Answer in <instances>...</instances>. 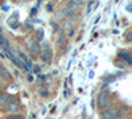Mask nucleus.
<instances>
[{
  "label": "nucleus",
  "instance_id": "f257e3e1",
  "mask_svg": "<svg viewBox=\"0 0 132 119\" xmlns=\"http://www.w3.org/2000/svg\"><path fill=\"white\" fill-rule=\"evenodd\" d=\"M119 115L118 109H107L106 111L102 113V119H115Z\"/></svg>",
  "mask_w": 132,
  "mask_h": 119
},
{
  "label": "nucleus",
  "instance_id": "f03ea898",
  "mask_svg": "<svg viewBox=\"0 0 132 119\" xmlns=\"http://www.w3.org/2000/svg\"><path fill=\"white\" fill-rule=\"evenodd\" d=\"M108 101V91H104L99 95V99H98V106L99 107H104L106 106V102Z\"/></svg>",
  "mask_w": 132,
  "mask_h": 119
},
{
  "label": "nucleus",
  "instance_id": "7ed1b4c3",
  "mask_svg": "<svg viewBox=\"0 0 132 119\" xmlns=\"http://www.w3.org/2000/svg\"><path fill=\"white\" fill-rule=\"evenodd\" d=\"M0 77H3V78H7V80H9V74H8V72L3 68V66H0Z\"/></svg>",
  "mask_w": 132,
  "mask_h": 119
},
{
  "label": "nucleus",
  "instance_id": "20e7f679",
  "mask_svg": "<svg viewBox=\"0 0 132 119\" xmlns=\"http://www.w3.org/2000/svg\"><path fill=\"white\" fill-rule=\"evenodd\" d=\"M7 110H8V111H16V110H17V105H15V103L9 105V106L7 107Z\"/></svg>",
  "mask_w": 132,
  "mask_h": 119
},
{
  "label": "nucleus",
  "instance_id": "39448f33",
  "mask_svg": "<svg viewBox=\"0 0 132 119\" xmlns=\"http://www.w3.org/2000/svg\"><path fill=\"white\" fill-rule=\"evenodd\" d=\"M3 42H5V44H7V40L3 36H0V45H3Z\"/></svg>",
  "mask_w": 132,
  "mask_h": 119
}]
</instances>
